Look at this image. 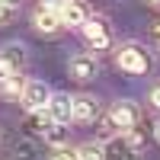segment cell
<instances>
[{"label": "cell", "instance_id": "cell-21", "mask_svg": "<svg viewBox=\"0 0 160 160\" xmlns=\"http://www.w3.org/2000/svg\"><path fill=\"white\" fill-rule=\"evenodd\" d=\"M154 138H157V144H160V118H157V125H154Z\"/></svg>", "mask_w": 160, "mask_h": 160}, {"label": "cell", "instance_id": "cell-14", "mask_svg": "<svg viewBox=\"0 0 160 160\" xmlns=\"http://www.w3.org/2000/svg\"><path fill=\"white\" fill-rule=\"evenodd\" d=\"M77 160H106V144L90 141L83 148H77Z\"/></svg>", "mask_w": 160, "mask_h": 160}, {"label": "cell", "instance_id": "cell-7", "mask_svg": "<svg viewBox=\"0 0 160 160\" xmlns=\"http://www.w3.org/2000/svg\"><path fill=\"white\" fill-rule=\"evenodd\" d=\"M32 26H35V32H42V35H55L61 29V13L58 10H48V7H38L32 13Z\"/></svg>", "mask_w": 160, "mask_h": 160}, {"label": "cell", "instance_id": "cell-15", "mask_svg": "<svg viewBox=\"0 0 160 160\" xmlns=\"http://www.w3.org/2000/svg\"><path fill=\"white\" fill-rule=\"evenodd\" d=\"M13 157L16 160H35V144L29 138H16L13 141Z\"/></svg>", "mask_w": 160, "mask_h": 160}, {"label": "cell", "instance_id": "cell-22", "mask_svg": "<svg viewBox=\"0 0 160 160\" xmlns=\"http://www.w3.org/2000/svg\"><path fill=\"white\" fill-rule=\"evenodd\" d=\"M0 3H10V7H13V3H16V0H0Z\"/></svg>", "mask_w": 160, "mask_h": 160}, {"label": "cell", "instance_id": "cell-6", "mask_svg": "<svg viewBox=\"0 0 160 160\" xmlns=\"http://www.w3.org/2000/svg\"><path fill=\"white\" fill-rule=\"evenodd\" d=\"M26 64V48L19 42H10L0 48V77H13L19 74V68Z\"/></svg>", "mask_w": 160, "mask_h": 160}, {"label": "cell", "instance_id": "cell-3", "mask_svg": "<svg viewBox=\"0 0 160 160\" xmlns=\"http://www.w3.org/2000/svg\"><path fill=\"white\" fill-rule=\"evenodd\" d=\"M138 118H141V112H138V106L131 102V99H122V102H115L112 109H109V125L112 128L131 131V128L138 125Z\"/></svg>", "mask_w": 160, "mask_h": 160}, {"label": "cell", "instance_id": "cell-13", "mask_svg": "<svg viewBox=\"0 0 160 160\" xmlns=\"http://www.w3.org/2000/svg\"><path fill=\"white\" fill-rule=\"evenodd\" d=\"M68 138H71V128H68V122H55L48 131H45V141L51 144V148H64V144H68Z\"/></svg>", "mask_w": 160, "mask_h": 160}, {"label": "cell", "instance_id": "cell-23", "mask_svg": "<svg viewBox=\"0 0 160 160\" xmlns=\"http://www.w3.org/2000/svg\"><path fill=\"white\" fill-rule=\"evenodd\" d=\"M148 3H160V0H148Z\"/></svg>", "mask_w": 160, "mask_h": 160}, {"label": "cell", "instance_id": "cell-17", "mask_svg": "<svg viewBox=\"0 0 160 160\" xmlns=\"http://www.w3.org/2000/svg\"><path fill=\"white\" fill-rule=\"evenodd\" d=\"M10 16H13V7H10V3H0V26H7Z\"/></svg>", "mask_w": 160, "mask_h": 160}, {"label": "cell", "instance_id": "cell-10", "mask_svg": "<svg viewBox=\"0 0 160 160\" xmlns=\"http://www.w3.org/2000/svg\"><path fill=\"white\" fill-rule=\"evenodd\" d=\"M51 125H55V118L48 115V109H35V112L26 115V122H22V128L29 131V135H42V138H45V131Z\"/></svg>", "mask_w": 160, "mask_h": 160}, {"label": "cell", "instance_id": "cell-19", "mask_svg": "<svg viewBox=\"0 0 160 160\" xmlns=\"http://www.w3.org/2000/svg\"><path fill=\"white\" fill-rule=\"evenodd\" d=\"M151 106H154V109H160V83L151 90Z\"/></svg>", "mask_w": 160, "mask_h": 160}, {"label": "cell", "instance_id": "cell-1", "mask_svg": "<svg viewBox=\"0 0 160 160\" xmlns=\"http://www.w3.org/2000/svg\"><path fill=\"white\" fill-rule=\"evenodd\" d=\"M115 64L122 68L125 74H148V68H151V55L144 51L141 45H135V42H128V45H118V51H115Z\"/></svg>", "mask_w": 160, "mask_h": 160}, {"label": "cell", "instance_id": "cell-5", "mask_svg": "<svg viewBox=\"0 0 160 160\" xmlns=\"http://www.w3.org/2000/svg\"><path fill=\"white\" fill-rule=\"evenodd\" d=\"M51 96H55V93H51L42 80H29L19 99H22V106H26V112H35V109H45V106L51 102Z\"/></svg>", "mask_w": 160, "mask_h": 160}, {"label": "cell", "instance_id": "cell-2", "mask_svg": "<svg viewBox=\"0 0 160 160\" xmlns=\"http://www.w3.org/2000/svg\"><path fill=\"white\" fill-rule=\"evenodd\" d=\"M80 32H83V38L96 48V51H102V48H109L112 45V35H109V26H106V19L102 16H90L83 26H80Z\"/></svg>", "mask_w": 160, "mask_h": 160}, {"label": "cell", "instance_id": "cell-11", "mask_svg": "<svg viewBox=\"0 0 160 160\" xmlns=\"http://www.w3.org/2000/svg\"><path fill=\"white\" fill-rule=\"evenodd\" d=\"M131 154H138L135 148H131L128 135L122 131V138H112L109 144H106V160H131Z\"/></svg>", "mask_w": 160, "mask_h": 160}, {"label": "cell", "instance_id": "cell-16", "mask_svg": "<svg viewBox=\"0 0 160 160\" xmlns=\"http://www.w3.org/2000/svg\"><path fill=\"white\" fill-rule=\"evenodd\" d=\"M51 160H77V151H71V148H58L55 154H51Z\"/></svg>", "mask_w": 160, "mask_h": 160}, {"label": "cell", "instance_id": "cell-8", "mask_svg": "<svg viewBox=\"0 0 160 160\" xmlns=\"http://www.w3.org/2000/svg\"><path fill=\"white\" fill-rule=\"evenodd\" d=\"M48 115L55 118V122H71L74 118V96H64V93H55L51 102L45 106Z\"/></svg>", "mask_w": 160, "mask_h": 160}, {"label": "cell", "instance_id": "cell-9", "mask_svg": "<svg viewBox=\"0 0 160 160\" xmlns=\"http://www.w3.org/2000/svg\"><path fill=\"white\" fill-rule=\"evenodd\" d=\"M96 115H99V102H96V96H90V93L74 96V118H77V122H93Z\"/></svg>", "mask_w": 160, "mask_h": 160}, {"label": "cell", "instance_id": "cell-20", "mask_svg": "<svg viewBox=\"0 0 160 160\" xmlns=\"http://www.w3.org/2000/svg\"><path fill=\"white\" fill-rule=\"evenodd\" d=\"M151 32H154L157 42H160V19H154V22H151Z\"/></svg>", "mask_w": 160, "mask_h": 160}, {"label": "cell", "instance_id": "cell-18", "mask_svg": "<svg viewBox=\"0 0 160 160\" xmlns=\"http://www.w3.org/2000/svg\"><path fill=\"white\" fill-rule=\"evenodd\" d=\"M64 3H71V0H42V7H48V10H61Z\"/></svg>", "mask_w": 160, "mask_h": 160}, {"label": "cell", "instance_id": "cell-4", "mask_svg": "<svg viewBox=\"0 0 160 160\" xmlns=\"http://www.w3.org/2000/svg\"><path fill=\"white\" fill-rule=\"evenodd\" d=\"M99 74V61L93 55H74L68 61V77L77 80V83H87V80H96Z\"/></svg>", "mask_w": 160, "mask_h": 160}, {"label": "cell", "instance_id": "cell-12", "mask_svg": "<svg viewBox=\"0 0 160 160\" xmlns=\"http://www.w3.org/2000/svg\"><path fill=\"white\" fill-rule=\"evenodd\" d=\"M58 13H61V22H64V26H77V29H80V26H83V22L90 19L80 0H71V3H64Z\"/></svg>", "mask_w": 160, "mask_h": 160}]
</instances>
